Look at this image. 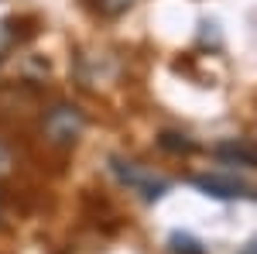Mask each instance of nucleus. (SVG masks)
<instances>
[{"instance_id":"obj_7","label":"nucleus","mask_w":257,"mask_h":254,"mask_svg":"<svg viewBox=\"0 0 257 254\" xmlns=\"http://www.w3.org/2000/svg\"><path fill=\"white\" fill-rule=\"evenodd\" d=\"M93 4H96V11L103 18H120V14H127L138 0H93Z\"/></svg>"},{"instance_id":"obj_1","label":"nucleus","mask_w":257,"mask_h":254,"mask_svg":"<svg viewBox=\"0 0 257 254\" xmlns=\"http://www.w3.org/2000/svg\"><path fill=\"white\" fill-rule=\"evenodd\" d=\"M110 172H113V179H117L120 186H127L131 193H138L144 203H155V199H161V196L172 189V182H168V179L155 176V172H151V168H144L141 161L123 158V155H110Z\"/></svg>"},{"instance_id":"obj_6","label":"nucleus","mask_w":257,"mask_h":254,"mask_svg":"<svg viewBox=\"0 0 257 254\" xmlns=\"http://www.w3.org/2000/svg\"><path fill=\"white\" fill-rule=\"evenodd\" d=\"M168 247H172V254H206L202 244H199L196 237H189V234H172Z\"/></svg>"},{"instance_id":"obj_9","label":"nucleus","mask_w":257,"mask_h":254,"mask_svg":"<svg viewBox=\"0 0 257 254\" xmlns=\"http://www.w3.org/2000/svg\"><path fill=\"white\" fill-rule=\"evenodd\" d=\"M240 254H257V240H250V244H247V247H243Z\"/></svg>"},{"instance_id":"obj_8","label":"nucleus","mask_w":257,"mask_h":254,"mask_svg":"<svg viewBox=\"0 0 257 254\" xmlns=\"http://www.w3.org/2000/svg\"><path fill=\"white\" fill-rule=\"evenodd\" d=\"M11 168H14V155H11V148L0 141V179L11 176Z\"/></svg>"},{"instance_id":"obj_5","label":"nucleus","mask_w":257,"mask_h":254,"mask_svg":"<svg viewBox=\"0 0 257 254\" xmlns=\"http://www.w3.org/2000/svg\"><path fill=\"white\" fill-rule=\"evenodd\" d=\"M158 144L165 151H175V155H189V151H196V141H189L185 134H175V131H165L158 137Z\"/></svg>"},{"instance_id":"obj_3","label":"nucleus","mask_w":257,"mask_h":254,"mask_svg":"<svg viewBox=\"0 0 257 254\" xmlns=\"http://www.w3.org/2000/svg\"><path fill=\"white\" fill-rule=\"evenodd\" d=\"M202 196H213V199H257V193L250 186H243L233 176H196L192 179Z\"/></svg>"},{"instance_id":"obj_4","label":"nucleus","mask_w":257,"mask_h":254,"mask_svg":"<svg viewBox=\"0 0 257 254\" xmlns=\"http://www.w3.org/2000/svg\"><path fill=\"white\" fill-rule=\"evenodd\" d=\"M213 155L223 165H237V168H257V141L254 137H230L219 141L213 148Z\"/></svg>"},{"instance_id":"obj_2","label":"nucleus","mask_w":257,"mask_h":254,"mask_svg":"<svg viewBox=\"0 0 257 254\" xmlns=\"http://www.w3.org/2000/svg\"><path fill=\"white\" fill-rule=\"evenodd\" d=\"M86 131V114L76 103H55L41 117V134L52 148H72Z\"/></svg>"}]
</instances>
